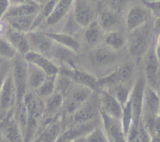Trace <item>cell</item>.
<instances>
[{"label": "cell", "instance_id": "ee69618b", "mask_svg": "<svg viewBox=\"0 0 160 142\" xmlns=\"http://www.w3.org/2000/svg\"><path fill=\"white\" fill-rule=\"evenodd\" d=\"M34 1H35L38 4L40 5V6H42V5H43L45 2H46L48 0H34Z\"/></svg>", "mask_w": 160, "mask_h": 142}, {"label": "cell", "instance_id": "60d3db41", "mask_svg": "<svg viewBox=\"0 0 160 142\" xmlns=\"http://www.w3.org/2000/svg\"><path fill=\"white\" fill-rule=\"evenodd\" d=\"M71 141L72 140H69L68 138H67L66 137H64V136L61 134V135L58 137V139L56 140V142H71Z\"/></svg>", "mask_w": 160, "mask_h": 142}, {"label": "cell", "instance_id": "ba28073f", "mask_svg": "<svg viewBox=\"0 0 160 142\" xmlns=\"http://www.w3.org/2000/svg\"><path fill=\"white\" fill-rule=\"evenodd\" d=\"M153 19L151 12L140 1L134 2L123 16V28L129 33Z\"/></svg>", "mask_w": 160, "mask_h": 142}, {"label": "cell", "instance_id": "9a60e30c", "mask_svg": "<svg viewBox=\"0 0 160 142\" xmlns=\"http://www.w3.org/2000/svg\"><path fill=\"white\" fill-rule=\"evenodd\" d=\"M17 104V92L11 72L0 90V115L14 110Z\"/></svg>", "mask_w": 160, "mask_h": 142}, {"label": "cell", "instance_id": "7402d4cb", "mask_svg": "<svg viewBox=\"0 0 160 142\" xmlns=\"http://www.w3.org/2000/svg\"><path fill=\"white\" fill-rule=\"evenodd\" d=\"M28 116L38 120L41 123L44 111H45V101L36 95L34 92L28 91L23 100Z\"/></svg>", "mask_w": 160, "mask_h": 142}, {"label": "cell", "instance_id": "6da1fadb", "mask_svg": "<svg viewBox=\"0 0 160 142\" xmlns=\"http://www.w3.org/2000/svg\"><path fill=\"white\" fill-rule=\"evenodd\" d=\"M128 57L127 51H114L101 44L79 53L78 68L85 70L98 80L110 74Z\"/></svg>", "mask_w": 160, "mask_h": 142}, {"label": "cell", "instance_id": "1f68e13d", "mask_svg": "<svg viewBox=\"0 0 160 142\" xmlns=\"http://www.w3.org/2000/svg\"><path fill=\"white\" fill-rule=\"evenodd\" d=\"M134 2L135 0H103L102 4L123 17L127 10Z\"/></svg>", "mask_w": 160, "mask_h": 142}, {"label": "cell", "instance_id": "e575fe53", "mask_svg": "<svg viewBox=\"0 0 160 142\" xmlns=\"http://www.w3.org/2000/svg\"><path fill=\"white\" fill-rule=\"evenodd\" d=\"M17 53L3 35L0 36V58L5 60H12Z\"/></svg>", "mask_w": 160, "mask_h": 142}, {"label": "cell", "instance_id": "7a4b0ae2", "mask_svg": "<svg viewBox=\"0 0 160 142\" xmlns=\"http://www.w3.org/2000/svg\"><path fill=\"white\" fill-rule=\"evenodd\" d=\"M152 20L133 31L127 33V52L131 59L138 63L156 41L159 39L153 33Z\"/></svg>", "mask_w": 160, "mask_h": 142}, {"label": "cell", "instance_id": "d590c367", "mask_svg": "<svg viewBox=\"0 0 160 142\" xmlns=\"http://www.w3.org/2000/svg\"><path fill=\"white\" fill-rule=\"evenodd\" d=\"M12 70V60H4L0 64V90Z\"/></svg>", "mask_w": 160, "mask_h": 142}, {"label": "cell", "instance_id": "cb8c5ba5", "mask_svg": "<svg viewBox=\"0 0 160 142\" xmlns=\"http://www.w3.org/2000/svg\"><path fill=\"white\" fill-rule=\"evenodd\" d=\"M55 43L72 50L79 54L82 51L81 41L73 36L60 31H44Z\"/></svg>", "mask_w": 160, "mask_h": 142}, {"label": "cell", "instance_id": "277c9868", "mask_svg": "<svg viewBox=\"0 0 160 142\" xmlns=\"http://www.w3.org/2000/svg\"><path fill=\"white\" fill-rule=\"evenodd\" d=\"M139 73V63L128 57L113 72L98 80V89L114 84L133 85Z\"/></svg>", "mask_w": 160, "mask_h": 142}, {"label": "cell", "instance_id": "d6a6232c", "mask_svg": "<svg viewBox=\"0 0 160 142\" xmlns=\"http://www.w3.org/2000/svg\"><path fill=\"white\" fill-rule=\"evenodd\" d=\"M132 109H131V102H130V101H128L123 106V111H122L121 118H120V123H121L122 128H123L125 136H127V134H128L130 126H131V123H132Z\"/></svg>", "mask_w": 160, "mask_h": 142}, {"label": "cell", "instance_id": "5b68a950", "mask_svg": "<svg viewBox=\"0 0 160 142\" xmlns=\"http://www.w3.org/2000/svg\"><path fill=\"white\" fill-rule=\"evenodd\" d=\"M100 119V108L97 91H95L92 96L83 103L70 116L62 119L63 127L68 128L75 125L84 124L95 121Z\"/></svg>", "mask_w": 160, "mask_h": 142}, {"label": "cell", "instance_id": "5bb4252c", "mask_svg": "<svg viewBox=\"0 0 160 142\" xmlns=\"http://www.w3.org/2000/svg\"><path fill=\"white\" fill-rule=\"evenodd\" d=\"M100 112L107 116L120 120L121 118L123 106L111 94L103 88L97 89Z\"/></svg>", "mask_w": 160, "mask_h": 142}, {"label": "cell", "instance_id": "83f0119b", "mask_svg": "<svg viewBox=\"0 0 160 142\" xmlns=\"http://www.w3.org/2000/svg\"><path fill=\"white\" fill-rule=\"evenodd\" d=\"M45 72L36 66L27 62L28 91L35 92L46 78Z\"/></svg>", "mask_w": 160, "mask_h": 142}, {"label": "cell", "instance_id": "3957f363", "mask_svg": "<svg viewBox=\"0 0 160 142\" xmlns=\"http://www.w3.org/2000/svg\"><path fill=\"white\" fill-rule=\"evenodd\" d=\"M159 39L156 41L139 62V69L145 78V84L159 92Z\"/></svg>", "mask_w": 160, "mask_h": 142}, {"label": "cell", "instance_id": "8fae6325", "mask_svg": "<svg viewBox=\"0 0 160 142\" xmlns=\"http://www.w3.org/2000/svg\"><path fill=\"white\" fill-rule=\"evenodd\" d=\"M96 20L105 33L124 30L123 16L106 7L102 2L97 8Z\"/></svg>", "mask_w": 160, "mask_h": 142}, {"label": "cell", "instance_id": "7dc6e473", "mask_svg": "<svg viewBox=\"0 0 160 142\" xmlns=\"http://www.w3.org/2000/svg\"><path fill=\"white\" fill-rule=\"evenodd\" d=\"M141 2H157L160 1V0H140Z\"/></svg>", "mask_w": 160, "mask_h": 142}, {"label": "cell", "instance_id": "f6af8a7d", "mask_svg": "<svg viewBox=\"0 0 160 142\" xmlns=\"http://www.w3.org/2000/svg\"><path fill=\"white\" fill-rule=\"evenodd\" d=\"M0 142H4V140H3V137H2V134L1 129H0Z\"/></svg>", "mask_w": 160, "mask_h": 142}, {"label": "cell", "instance_id": "ac0fdd59", "mask_svg": "<svg viewBox=\"0 0 160 142\" xmlns=\"http://www.w3.org/2000/svg\"><path fill=\"white\" fill-rule=\"evenodd\" d=\"M101 123L106 131L108 142H127L120 120L110 118L100 112Z\"/></svg>", "mask_w": 160, "mask_h": 142}, {"label": "cell", "instance_id": "7c38bea8", "mask_svg": "<svg viewBox=\"0 0 160 142\" xmlns=\"http://www.w3.org/2000/svg\"><path fill=\"white\" fill-rule=\"evenodd\" d=\"M72 14L77 23L84 28L96 20L97 7L88 0H73Z\"/></svg>", "mask_w": 160, "mask_h": 142}, {"label": "cell", "instance_id": "30bf717a", "mask_svg": "<svg viewBox=\"0 0 160 142\" xmlns=\"http://www.w3.org/2000/svg\"><path fill=\"white\" fill-rule=\"evenodd\" d=\"M78 53L55 43L48 57L59 67V70L68 71L78 68Z\"/></svg>", "mask_w": 160, "mask_h": 142}, {"label": "cell", "instance_id": "f35d334b", "mask_svg": "<svg viewBox=\"0 0 160 142\" xmlns=\"http://www.w3.org/2000/svg\"><path fill=\"white\" fill-rule=\"evenodd\" d=\"M9 7L10 4L9 0H0V20H2Z\"/></svg>", "mask_w": 160, "mask_h": 142}, {"label": "cell", "instance_id": "f1b7e54d", "mask_svg": "<svg viewBox=\"0 0 160 142\" xmlns=\"http://www.w3.org/2000/svg\"><path fill=\"white\" fill-rule=\"evenodd\" d=\"M41 6L38 4L35 1L25 3V4L18 5V6H10L3 19L8 18V17L35 15L39 12Z\"/></svg>", "mask_w": 160, "mask_h": 142}, {"label": "cell", "instance_id": "9c48e42d", "mask_svg": "<svg viewBox=\"0 0 160 142\" xmlns=\"http://www.w3.org/2000/svg\"><path fill=\"white\" fill-rule=\"evenodd\" d=\"M73 0H59L49 17L40 27L42 31H59L66 18L72 10Z\"/></svg>", "mask_w": 160, "mask_h": 142}, {"label": "cell", "instance_id": "4dcf8cb0", "mask_svg": "<svg viewBox=\"0 0 160 142\" xmlns=\"http://www.w3.org/2000/svg\"><path fill=\"white\" fill-rule=\"evenodd\" d=\"M57 76V75H56ZM56 76H47L42 85L36 90L34 93L42 99H45L56 91Z\"/></svg>", "mask_w": 160, "mask_h": 142}, {"label": "cell", "instance_id": "7bdbcfd3", "mask_svg": "<svg viewBox=\"0 0 160 142\" xmlns=\"http://www.w3.org/2000/svg\"><path fill=\"white\" fill-rule=\"evenodd\" d=\"M88 1L91 2L92 3H93V4L95 5L97 8H98V5H99L100 3L103 1V0H88Z\"/></svg>", "mask_w": 160, "mask_h": 142}, {"label": "cell", "instance_id": "484cf974", "mask_svg": "<svg viewBox=\"0 0 160 142\" xmlns=\"http://www.w3.org/2000/svg\"><path fill=\"white\" fill-rule=\"evenodd\" d=\"M59 72L66 73L70 76L73 82L77 83V84L88 87L95 91L98 89V79L85 70H83L80 68H76L74 70H68V71L59 70Z\"/></svg>", "mask_w": 160, "mask_h": 142}, {"label": "cell", "instance_id": "d4e9b609", "mask_svg": "<svg viewBox=\"0 0 160 142\" xmlns=\"http://www.w3.org/2000/svg\"><path fill=\"white\" fill-rule=\"evenodd\" d=\"M102 45L114 51H127V33L124 30L106 33L103 37Z\"/></svg>", "mask_w": 160, "mask_h": 142}, {"label": "cell", "instance_id": "836d02e7", "mask_svg": "<svg viewBox=\"0 0 160 142\" xmlns=\"http://www.w3.org/2000/svg\"><path fill=\"white\" fill-rule=\"evenodd\" d=\"M86 142H108L106 131L102 123L85 135Z\"/></svg>", "mask_w": 160, "mask_h": 142}, {"label": "cell", "instance_id": "8d00e7d4", "mask_svg": "<svg viewBox=\"0 0 160 142\" xmlns=\"http://www.w3.org/2000/svg\"><path fill=\"white\" fill-rule=\"evenodd\" d=\"M140 1V0H139ZM141 2V1H140ZM145 5L147 9L151 12L153 18H159L160 17V1L157 2H141Z\"/></svg>", "mask_w": 160, "mask_h": 142}, {"label": "cell", "instance_id": "ffe728a7", "mask_svg": "<svg viewBox=\"0 0 160 142\" xmlns=\"http://www.w3.org/2000/svg\"><path fill=\"white\" fill-rule=\"evenodd\" d=\"M3 36L12 45L17 54L24 56L30 51L29 42L26 33L16 31L6 25V30Z\"/></svg>", "mask_w": 160, "mask_h": 142}, {"label": "cell", "instance_id": "ab89813d", "mask_svg": "<svg viewBox=\"0 0 160 142\" xmlns=\"http://www.w3.org/2000/svg\"><path fill=\"white\" fill-rule=\"evenodd\" d=\"M32 1H34V0H9L10 6H18V5L25 4V3L30 2H32Z\"/></svg>", "mask_w": 160, "mask_h": 142}, {"label": "cell", "instance_id": "2e32d148", "mask_svg": "<svg viewBox=\"0 0 160 142\" xmlns=\"http://www.w3.org/2000/svg\"><path fill=\"white\" fill-rule=\"evenodd\" d=\"M28 42H29L30 51L49 56L50 51L54 45V42L40 30H34L27 33ZM49 58V57H48Z\"/></svg>", "mask_w": 160, "mask_h": 142}, {"label": "cell", "instance_id": "e0dca14e", "mask_svg": "<svg viewBox=\"0 0 160 142\" xmlns=\"http://www.w3.org/2000/svg\"><path fill=\"white\" fill-rule=\"evenodd\" d=\"M106 33L102 31L97 20L83 28L80 35V41L83 50L89 49L102 44L103 37Z\"/></svg>", "mask_w": 160, "mask_h": 142}, {"label": "cell", "instance_id": "4316f807", "mask_svg": "<svg viewBox=\"0 0 160 142\" xmlns=\"http://www.w3.org/2000/svg\"><path fill=\"white\" fill-rule=\"evenodd\" d=\"M37 14L30 16H22V17H8V18L2 19V20L6 23V26L9 27L27 34L32 29L34 20Z\"/></svg>", "mask_w": 160, "mask_h": 142}, {"label": "cell", "instance_id": "8992f818", "mask_svg": "<svg viewBox=\"0 0 160 142\" xmlns=\"http://www.w3.org/2000/svg\"><path fill=\"white\" fill-rule=\"evenodd\" d=\"M95 90L86 86L73 82L63 96L62 117L65 119L73 114L79 106L85 102Z\"/></svg>", "mask_w": 160, "mask_h": 142}, {"label": "cell", "instance_id": "4fadbf2b", "mask_svg": "<svg viewBox=\"0 0 160 142\" xmlns=\"http://www.w3.org/2000/svg\"><path fill=\"white\" fill-rule=\"evenodd\" d=\"M0 129L4 142H23V136L14 117V110L0 115Z\"/></svg>", "mask_w": 160, "mask_h": 142}, {"label": "cell", "instance_id": "b9f144b4", "mask_svg": "<svg viewBox=\"0 0 160 142\" xmlns=\"http://www.w3.org/2000/svg\"><path fill=\"white\" fill-rule=\"evenodd\" d=\"M5 30H6V23L3 20H0V36L3 35Z\"/></svg>", "mask_w": 160, "mask_h": 142}, {"label": "cell", "instance_id": "52a82bcc", "mask_svg": "<svg viewBox=\"0 0 160 142\" xmlns=\"http://www.w3.org/2000/svg\"><path fill=\"white\" fill-rule=\"evenodd\" d=\"M11 74L17 92V104L15 108H17L23 105V98L28 92L27 62L23 56L17 54L12 59Z\"/></svg>", "mask_w": 160, "mask_h": 142}, {"label": "cell", "instance_id": "74e56055", "mask_svg": "<svg viewBox=\"0 0 160 142\" xmlns=\"http://www.w3.org/2000/svg\"><path fill=\"white\" fill-rule=\"evenodd\" d=\"M152 136L148 132L142 122H139L138 126V142H151L152 141Z\"/></svg>", "mask_w": 160, "mask_h": 142}, {"label": "cell", "instance_id": "44dd1931", "mask_svg": "<svg viewBox=\"0 0 160 142\" xmlns=\"http://www.w3.org/2000/svg\"><path fill=\"white\" fill-rule=\"evenodd\" d=\"M63 129L62 113H60L41 130L38 135L40 137V142H56Z\"/></svg>", "mask_w": 160, "mask_h": 142}, {"label": "cell", "instance_id": "bcb514c9", "mask_svg": "<svg viewBox=\"0 0 160 142\" xmlns=\"http://www.w3.org/2000/svg\"><path fill=\"white\" fill-rule=\"evenodd\" d=\"M31 142H40V137H39V136H38V137Z\"/></svg>", "mask_w": 160, "mask_h": 142}, {"label": "cell", "instance_id": "603a6c76", "mask_svg": "<svg viewBox=\"0 0 160 142\" xmlns=\"http://www.w3.org/2000/svg\"><path fill=\"white\" fill-rule=\"evenodd\" d=\"M142 113L153 115H159L160 114L159 92L147 85L144 90Z\"/></svg>", "mask_w": 160, "mask_h": 142}, {"label": "cell", "instance_id": "d6986e66", "mask_svg": "<svg viewBox=\"0 0 160 142\" xmlns=\"http://www.w3.org/2000/svg\"><path fill=\"white\" fill-rule=\"evenodd\" d=\"M23 58L27 62L33 64L43 70L46 76H56L59 73V67L48 56L30 51Z\"/></svg>", "mask_w": 160, "mask_h": 142}, {"label": "cell", "instance_id": "f546056e", "mask_svg": "<svg viewBox=\"0 0 160 142\" xmlns=\"http://www.w3.org/2000/svg\"><path fill=\"white\" fill-rule=\"evenodd\" d=\"M133 85L119 83V84H114L112 85L107 86V87H101V88L107 91L120 102L122 106H123L129 101Z\"/></svg>", "mask_w": 160, "mask_h": 142}, {"label": "cell", "instance_id": "c3c4849f", "mask_svg": "<svg viewBox=\"0 0 160 142\" xmlns=\"http://www.w3.org/2000/svg\"><path fill=\"white\" fill-rule=\"evenodd\" d=\"M4 60H5V59H1V58H0V64H1L2 62Z\"/></svg>", "mask_w": 160, "mask_h": 142}]
</instances>
